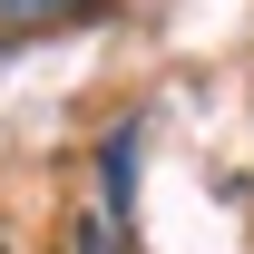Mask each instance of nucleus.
<instances>
[{"instance_id": "obj_1", "label": "nucleus", "mask_w": 254, "mask_h": 254, "mask_svg": "<svg viewBox=\"0 0 254 254\" xmlns=\"http://www.w3.org/2000/svg\"><path fill=\"white\" fill-rule=\"evenodd\" d=\"M78 10H98V0H0V20H10V30H39V20H78Z\"/></svg>"}]
</instances>
